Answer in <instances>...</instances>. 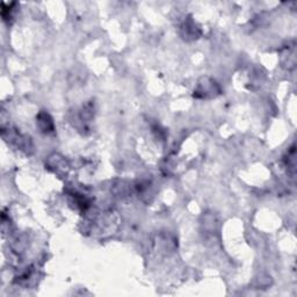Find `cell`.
<instances>
[{
    "label": "cell",
    "mask_w": 297,
    "mask_h": 297,
    "mask_svg": "<svg viewBox=\"0 0 297 297\" xmlns=\"http://www.w3.org/2000/svg\"><path fill=\"white\" fill-rule=\"evenodd\" d=\"M2 136L7 143L12 144V146L24 151L26 154H32V148L34 146H32V140L28 136L20 134L16 129L10 128V126H7V128L2 126Z\"/></svg>",
    "instance_id": "6da1fadb"
},
{
    "label": "cell",
    "mask_w": 297,
    "mask_h": 297,
    "mask_svg": "<svg viewBox=\"0 0 297 297\" xmlns=\"http://www.w3.org/2000/svg\"><path fill=\"white\" fill-rule=\"evenodd\" d=\"M46 168L52 172L55 173V174L64 176L68 174V170H70V164H68V162L63 156L54 154L50 156L48 160H46Z\"/></svg>",
    "instance_id": "3957f363"
},
{
    "label": "cell",
    "mask_w": 297,
    "mask_h": 297,
    "mask_svg": "<svg viewBox=\"0 0 297 297\" xmlns=\"http://www.w3.org/2000/svg\"><path fill=\"white\" fill-rule=\"evenodd\" d=\"M296 52H295V46H288V49L284 50V52L282 54V56H284V58H286L287 60L284 62V64L286 66H288V68H292L295 66V63H296Z\"/></svg>",
    "instance_id": "8992f818"
},
{
    "label": "cell",
    "mask_w": 297,
    "mask_h": 297,
    "mask_svg": "<svg viewBox=\"0 0 297 297\" xmlns=\"http://www.w3.org/2000/svg\"><path fill=\"white\" fill-rule=\"evenodd\" d=\"M286 165L292 170V172H295L296 168V154H295V146H292L290 150L288 151L287 158H286Z\"/></svg>",
    "instance_id": "ba28073f"
},
{
    "label": "cell",
    "mask_w": 297,
    "mask_h": 297,
    "mask_svg": "<svg viewBox=\"0 0 297 297\" xmlns=\"http://www.w3.org/2000/svg\"><path fill=\"white\" fill-rule=\"evenodd\" d=\"M36 126H38L40 132L46 134V135H50V134L55 132V123H54V120L50 116V114L44 110H41L38 114Z\"/></svg>",
    "instance_id": "277c9868"
},
{
    "label": "cell",
    "mask_w": 297,
    "mask_h": 297,
    "mask_svg": "<svg viewBox=\"0 0 297 297\" xmlns=\"http://www.w3.org/2000/svg\"><path fill=\"white\" fill-rule=\"evenodd\" d=\"M220 94V88L214 79L209 77H202L198 79L196 88L194 90V98L196 99H214Z\"/></svg>",
    "instance_id": "7a4b0ae2"
},
{
    "label": "cell",
    "mask_w": 297,
    "mask_h": 297,
    "mask_svg": "<svg viewBox=\"0 0 297 297\" xmlns=\"http://www.w3.org/2000/svg\"><path fill=\"white\" fill-rule=\"evenodd\" d=\"M79 118H80L82 122H90L94 118V108L92 104H88L82 107L80 114H79Z\"/></svg>",
    "instance_id": "52a82bcc"
},
{
    "label": "cell",
    "mask_w": 297,
    "mask_h": 297,
    "mask_svg": "<svg viewBox=\"0 0 297 297\" xmlns=\"http://www.w3.org/2000/svg\"><path fill=\"white\" fill-rule=\"evenodd\" d=\"M200 30L196 27V24L193 20L184 21V24L181 26V35L184 40H195L200 36Z\"/></svg>",
    "instance_id": "5b68a950"
}]
</instances>
